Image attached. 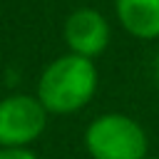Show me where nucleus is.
Instances as JSON below:
<instances>
[{
	"label": "nucleus",
	"mask_w": 159,
	"mask_h": 159,
	"mask_svg": "<svg viewBox=\"0 0 159 159\" xmlns=\"http://www.w3.org/2000/svg\"><path fill=\"white\" fill-rule=\"evenodd\" d=\"M99 84V72L94 67V60L80 57V55H60L55 57L37 80L35 97L42 102L47 114H75L84 109Z\"/></svg>",
	"instance_id": "obj_1"
},
{
	"label": "nucleus",
	"mask_w": 159,
	"mask_h": 159,
	"mask_svg": "<svg viewBox=\"0 0 159 159\" xmlns=\"http://www.w3.org/2000/svg\"><path fill=\"white\" fill-rule=\"evenodd\" d=\"M84 149L92 159H144L149 154V137L134 117L104 112L87 124Z\"/></svg>",
	"instance_id": "obj_2"
},
{
	"label": "nucleus",
	"mask_w": 159,
	"mask_h": 159,
	"mask_svg": "<svg viewBox=\"0 0 159 159\" xmlns=\"http://www.w3.org/2000/svg\"><path fill=\"white\" fill-rule=\"evenodd\" d=\"M47 109L35 94L0 99V149H27L47 127Z\"/></svg>",
	"instance_id": "obj_3"
},
{
	"label": "nucleus",
	"mask_w": 159,
	"mask_h": 159,
	"mask_svg": "<svg viewBox=\"0 0 159 159\" xmlns=\"http://www.w3.org/2000/svg\"><path fill=\"white\" fill-rule=\"evenodd\" d=\"M62 37H65V45L72 55L94 60L107 50L112 30H109L107 17L99 10L80 7L67 15L65 27H62Z\"/></svg>",
	"instance_id": "obj_4"
},
{
	"label": "nucleus",
	"mask_w": 159,
	"mask_h": 159,
	"mask_svg": "<svg viewBox=\"0 0 159 159\" xmlns=\"http://www.w3.org/2000/svg\"><path fill=\"white\" fill-rule=\"evenodd\" d=\"M122 30L137 40H159V0H114Z\"/></svg>",
	"instance_id": "obj_5"
},
{
	"label": "nucleus",
	"mask_w": 159,
	"mask_h": 159,
	"mask_svg": "<svg viewBox=\"0 0 159 159\" xmlns=\"http://www.w3.org/2000/svg\"><path fill=\"white\" fill-rule=\"evenodd\" d=\"M0 159H37L30 149H0Z\"/></svg>",
	"instance_id": "obj_6"
},
{
	"label": "nucleus",
	"mask_w": 159,
	"mask_h": 159,
	"mask_svg": "<svg viewBox=\"0 0 159 159\" xmlns=\"http://www.w3.org/2000/svg\"><path fill=\"white\" fill-rule=\"evenodd\" d=\"M144 159H159V157H154V154H147V157H144Z\"/></svg>",
	"instance_id": "obj_7"
},
{
	"label": "nucleus",
	"mask_w": 159,
	"mask_h": 159,
	"mask_svg": "<svg viewBox=\"0 0 159 159\" xmlns=\"http://www.w3.org/2000/svg\"><path fill=\"white\" fill-rule=\"evenodd\" d=\"M157 80H159V60H157Z\"/></svg>",
	"instance_id": "obj_8"
}]
</instances>
